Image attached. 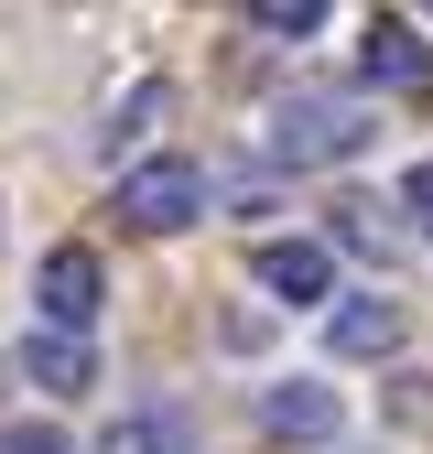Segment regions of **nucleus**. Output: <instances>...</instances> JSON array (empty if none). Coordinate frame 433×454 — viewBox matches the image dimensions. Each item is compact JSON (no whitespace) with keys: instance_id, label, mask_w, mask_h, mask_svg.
Wrapping results in <instances>:
<instances>
[{"instance_id":"obj_15","label":"nucleus","mask_w":433,"mask_h":454,"mask_svg":"<svg viewBox=\"0 0 433 454\" xmlns=\"http://www.w3.org/2000/svg\"><path fill=\"white\" fill-rule=\"evenodd\" d=\"M390 389H401V422H433V379H422V368H401Z\"/></svg>"},{"instance_id":"obj_8","label":"nucleus","mask_w":433,"mask_h":454,"mask_svg":"<svg viewBox=\"0 0 433 454\" xmlns=\"http://www.w3.org/2000/svg\"><path fill=\"white\" fill-rule=\"evenodd\" d=\"M98 454H195V422L174 401H152V411H120V422H108Z\"/></svg>"},{"instance_id":"obj_4","label":"nucleus","mask_w":433,"mask_h":454,"mask_svg":"<svg viewBox=\"0 0 433 454\" xmlns=\"http://www.w3.org/2000/svg\"><path fill=\"white\" fill-rule=\"evenodd\" d=\"M336 422H347L336 389H314V379H271L260 389V433L271 443H336Z\"/></svg>"},{"instance_id":"obj_13","label":"nucleus","mask_w":433,"mask_h":454,"mask_svg":"<svg viewBox=\"0 0 433 454\" xmlns=\"http://www.w3.org/2000/svg\"><path fill=\"white\" fill-rule=\"evenodd\" d=\"M401 216L433 239V162H412V174H401Z\"/></svg>"},{"instance_id":"obj_14","label":"nucleus","mask_w":433,"mask_h":454,"mask_svg":"<svg viewBox=\"0 0 433 454\" xmlns=\"http://www.w3.org/2000/svg\"><path fill=\"white\" fill-rule=\"evenodd\" d=\"M0 454H76V443L54 433V422H22V433H0Z\"/></svg>"},{"instance_id":"obj_10","label":"nucleus","mask_w":433,"mask_h":454,"mask_svg":"<svg viewBox=\"0 0 433 454\" xmlns=\"http://www.w3.org/2000/svg\"><path fill=\"white\" fill-rule=\"evenodd\" d=\"M336 239H347V249H368L379 270H401V227H379V206H368V195H347V206H336Z\"/></svg>"},{"instance_id":"obj_6","label":"nucleus","mask_w":433,"mask_h":454,"mask_svg":"<svg viewBox=\"0 0 433 454\" xmlns=\"http://www.w3.org/2000/svg\"><path fill=\"white\" fill-rule=\"evenodd\" d=\"M325 347H336V357H358V368H379V357H401V303H379V293L336 303V325H325Z\"/></svg>"},{"instance_id":"obj_9","label":"nucleus","mask_w":433,"mask_h":454,"mask_svg":"<svg viewBox=\"0 0 433 454\" xmlns=\"http://www.w3.org/2000/svg\"><path fill=\"white\" fill-rule=\"evenodd\" d=\"M358 76H368V87H422V43H412V22H368Z\"/></svg>"},{"instance_id":"obj_7","label":"nucleus","mask_w":433,"mask_h":454,"mask_svg":"<svg viewBox=\"0 0 433 454\" xmlns=\"http://www.w3.org/2000/svg\"><path fill=\"white\" fill-rule=\"evenodd\" d=\"M22 379L66 401V389H98V357H87V335H76V325H43V335H22Z\"/></svg>"},{"instance_id":"obj_1","label":"nucleus","mask_w":433,"mask_h":454,"mask_svg":"<svg viewBox=\"0 0 433 454\" xmlns=\"http://www.w3.org/2000/svg\"><path fill=\"white\" fill-rule=\"evenodd\" d=\"M358 141H368L358 87H293L271 108V162H282V174H325V162H347Z\"/></svg>"},{"instance_id":"obj_16","label":"nucleus","mask_w":433,"mask_h":454,"mask_svg":"<svg viewBox=\"0 0 433 454\" xmlns=\"http://www.w3.org/2000/svg\"><path fill=\"white\" fill-rule=\"evenodd\" d=\"M422 12H433V0H422Z\"/></svg>"},{"instance_id":"obj_2","label":"nucleus","mask_w":433,"mask_h":454,"mask_svg":"<svg viewBox=\"0 0 433 454\" xmlns=\"http://www.w3.org/2000/svg\"><path fill=\"white\" fill-rule=\"evenodd\" d=\"M195 206H206V174H195V162H141V174H120V227H141V239L195 227Z\"/></svg>"},{"instance_id":"obj_11","label":"nucleus","mask_w":433,"mask_h":454,"mask_svg":"<svg viewBox=\"0 0 433 454\" xmlns=\"http://www.w3.org/2000/svg\"><path fill=\"white\" fill-rule=\"evenodd\" d=\"M325 12H336V0H249V22H260L271 43H303V33H314Z\"/></svg>"},{"instance_id":"obj_5","label":"nucleus","mask_w":433,"mask_h":454,"mask_svg":"<svg viewBox=\"0 0 433 454\" xmlns=\"http://www.w3.org/2000/svg\"><path fill=\"white\" fill-rule=\"evenodd\" d=\"M260 293H282V303H336V260H325V239H260Z\"/></svg>"},{"instance_id":"obj_12","label":"nucleus","mask_w":433,"mask_h":454,"mask_svg":"<svg viewBox=\"0 0 433 454\" xmlns=\"http://www.w3.org/2000/svg\"><path fill=\"white\" fill-rule=\"evenodd\" d=\"M162 98H174V87H162V76H141V87H130L120 108H108V152H120V141H141V130L162 120Z\"/></svg>"},{"instance_id":"obj_3","label":"nucleus","mask_w":433,"mask_h":454,"mask_svg":"<svg viewBox=\"0 0 433 454\" xmlns=\"http://www.w3.org/2000/svg\"><path fill=\"white\" fill-rule=\"evenodd\" d=\"M33 303H43V325H98V303H108V270H98V249H54L43 270H33Z\"/></svg>"}]
</instances>
